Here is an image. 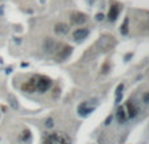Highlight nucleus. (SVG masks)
Here are the masks:
<instances>
[{
    "mask_svg": "<svg viewBox=\"0 0 149 144\" xmlns=\"http://www.w3.org/2000/svg\"><path fill=\"white\" fill-rule=\"evenodd\" d=\"M43 144H71V139L63 132H53L45 138Z\"/></svg>",
    "mask_w": 149,
    "mask_h": 144,
    "instance_id": "nucleus-1",
    "label": "nucleus"
},
{
    "mask_svg": "<svg viewBox=\"0 0 149 144\" xmlns=\"http://www.w3.org/2000/svg\"><path fill=\"white\" fill-rule=\"evenodd\" d=\"M53 85V80L43 75H37V92L45 93Z\"/></svg>",
    "mask_w": 149,
    "mask_h": 144,
    "instance_id": "nucleus-2",
    "label": "nucleus"
},
{
    "mask_svg": "<svg viewBox=\"0 0 149 144\" xmlns=\"http://www.w3.org/2000/svg\"><path fill=\"white\" fill-rule=\"evenodd\" d=\"M21 89L24 90V92H26V93H34V92H37V75H34V76L30 77V79H29L26 83L22 84Z\"/></svg>",
    "mask_w": 149,
    "mask_h": 144,
    "instance_id": "nucleus-3",
    "label": "nucleus"
},
{
    "mask_svg": "<svg viewBox=\"0 0 149 144\" xmlns=\"http://www.w3.org/2000/svg\"><path fill=\"white\" fill-rule=\"evenodd\" d=\"M123 106H124V109H126V113H127L128 119H130V118H135V117L139 114V107L136 106V104H135L132 100H128Z\"/></svg>",
    "mask_w": 149,
    "mask_h": 144,
    "instance_id": "nucleus-4",
    "label": "nucleus"
},
{
    "mask_svg": "<svg viewBox=\"0 0 149 144\" xmlns=\"http://www.w3.org/2000/svg\"><path fill=\"white\" fill-rule=\"evenodd\" d=\"M60 47H62V49H58V51H56V60L63 62L72 54V47L71 46H63V45Z\"/></svg>",
    "mask_w": 149,
    "mask_h": 144,
    "instance_id": "nucleus-5",
    "label": "nucleus"
},
{
    "mask_svg": "<svg viewBox=\"0 0 149 144\" xmlns=\"http://www.w3.org/2000/svg\"><path fill=\"white\" fill-rule=\"evenodd\" d=\"M59 47H60V43L55 42L53 38H47L43 42V49L46 50L47 52H56Z\"/></svg>",
    "mask_w": 149,
    "mask_h": 144,
    "instance_id": "nucleus-6",
    "label": "nucleus"
},
{
    "mask_svg": "<svg viewBox=\"0 0 149 144\" xmlns=\"http://www.w3.org/2000/svg\"><path fill=\"white\" fill-rule=\"evenodd\" d=\"M88 21V17L82 12H73L71 13V22L74 25H81Z\"/></svg>",
    "mask_w": 149,
    "mask_h": 144,
    "instance_id": "nucleus-7",
    "label": "nucleus"
},
{
    "mask_svg": "<svg viewBox=\"0 0 149 144\" xmlns=\"http://www.w3.org/2000/svg\"><path fill=\"white\" fill-rule=\"evenodd\" d=\"M119 12H120V7L118 4H112L110 7V11H109V15H107V19H109L110 22H114L115 20L118 19Z\"/></svg>",
    "mask_w": 149,
    "mask_h": 144,
    "instance_id": "nucleus-8",
    "label": "nucleus"
},
{
    "mask_svg": "<svg viewBox=\"0 0 149 144\" xmlns=\"http://www.w3.org/2000/svg\"><path fill=\"white\" fill-rule=\"evenodd\" d=\"M89 34V29H85V28H78L77 30L73 31V40L74 41H81V40H85Z\"/></svg>",
    "mask_w": 149,
    "mask_h": 144,
    "instance_id": "nucleus-9",
    "label": "nucleus"
},
{
    "mask_svg": "<svg viewBox=\"0 0 149 144\" xmlns=\"http://www.w3.org/2000/svg\"><path fill=\"white\" fill-rule=\"evenodd\" d=\"M54 31L56 34H60V35H64L69 31V26L64 22H58V24L54 25Z\"/></svg>",
    "mask_w": 149,
    "mask_h": 144,
    "instance_id": "nucleus-10",
    "label": "nucleus"
},
{
    "mask_svg": "<svg viewBox=\"0 0 149 144\" xmlns=\"http://www.w3.org/2000/svg\"><path fill=\"white\" fill-rule=\"evenodd\" d=\"M115 115H116V119H118L119 123H126V121L128 119V117H127V113H126V109H124V106H119Z\"/></svg>",
    "mask_w": 149,
    "mask_h": 144,
    "instance_id": "nucleus-11",
    "label": "nucleus"
},
{
    "mask_svg": "<svg viewBox=\"0 0 149 144\" xmlns=\"http://www.w3.org/2000/svg\"><path fill=\"white\" fill-rule=\"evenodd\" d=\"M85 105H86V102L81 104L80 107H78V113H80L81 115H88V114H90L94 110V107H85Z\"/></svg>",
    "mask_w": 149,
    "mask_h": 144,
    "instance_id": "nucleus-12",
    "label": "nucleus"
},
{
    "mask_svg": "<svg viewBox=\"0 0 149 144\" xmlns=\"http://www.w3.org/2000/svg\"><path fill=\"white\" fill-rule=\"evenodd\" d=\"M8 102H9V105H11L12 109H15V110L19 109V102H17V100H16L15 96H12V94L8 96Z\"/></svg>",
    "mask_w": 149,
    "mask_h": 144,
    "instance_id": "nucleus-13",
    "label": "nucleus"
},
{
    "mask_svg": "<svg viewBox=\"0 0 149 144\" xmlns=\"http://www.w3.org/2000/svg\"><path fill=\"white\" fill-rule=\"evenodd\" d=\"M30 138H31V134H30V131H29V130H24V131L21 132V135H20V139H21L22 141L30 140Z\"/></svg>",
    "mask_w": 149,
    "mask_h": 144,
    "instance_id": "nucleus-14",
    "label": "nucleus"
},
{
    "mask_svg": "<svg viewBox=\"0 0 149 144\" xmlns=\"http://www.w3.org/2000/svg\"><path fill=\"white\" fill-rule=\"evenodd\" d=\"M128 22H130V19H128V17H126V19H124L123 25L120 26V33L124 34V35L128 33Z\"/></svg>",
    "mask_w": 149,
    "mask_h": 144,
    "instance_id": "nucleus-15",
    "label": "nucleus"
},
{
    "mask_svg": "<svg viewBox=\"0 0 149 144\" xmlns=\"http://www.w3.org/2000/svg\"><path fill=\"white\" fill-rule=\"evenodd\" d=\"M45 126H46L47 129H51V127H54V119H53V118H47L46 122H45Z\"/></svg>",
    "mask_w": 149,
    "mask_h": 144,
    "instance_id": "nucleus-16",
    "label": "nucleus"
},
{
    "mask_svg": "<svg viewBox=\"0 0 149 144\" xmlns=\"http://www.w3.org/2000/svg\"><path fill=\"white\" fill-rule=\"evenodd\" d=\"M123 88H124V84L120 83L118 85V88H116V92H115V96H116V97H118V96H122V90H123Z\"/></svg>",
    "mask_w": 149,
    "mask_h": 144,
    "instance_id": "nucleus-17",
    "label": "nucleus"
},
{
    "mask_svg": "<svg viewBox=\"0 0 149 144\" xmlns=\"http://www.w3.org/2000/svg\"><path fill=\"white\" fill-rule=\"evenodd\" d=\"M143 101L145 102V104H149V92L144 93V96H143Z\"/></svg>",
    "mask_w": 149,
    "mask_h": 144,
    "instance_id": "nucleus-18",
    "label": "nucleus"
},
{
    "mask_svg": "<svg viewBox=\"0 0 149 144\" xmlns=\"http://www.w3.org/2000/svg\"><path fill=\"white\" fill-rule=\"evenodd\" d=\"M103 19H105L103 13H97V15H96V20H97V21H102Z\"/></svg>",
    "mask_w": 149,
    "mask_h": 144,
    "instance_id": "nucleus-19",
    "label": "nucleus"
},
{
    "mask_svg": "<svg viewBox=\"0 0 149 144\" xmlns=\"http://www.w3.org/2000/svg\"><path fill=\"white\" fill-rule=\"evenodd\" d=\"M111 119H112V115H109L107 117V119H106V122H105V125H109V123L111 122Z\"/></svg>",
    "mask_w": 149,
    "mask_h": 144,
    "instance_id": "nucleus-20",
    "label": "nucleus"
}]
</instances>
